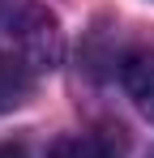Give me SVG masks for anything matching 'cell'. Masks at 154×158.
Returning <instances> with one entry per match:
<instances>
[{"instance_id": "cell-1", "label": "cell", "mask_w": 154, "mask_h": 158, "mask_svg": "<svg viewBox=\"0 0 154 158\" xmlns=\"http://www.w3.org/2000/svg\"><path fill=\"white\" fill-rule=\"evenodd\" d=\"M0 34H4L9 52L17 56L30 73H51L60 64V56H64L60 22L43 4H30V0H13V4L0 9Z\"/></svg>"}, {"instance_id": "cell-2", "label": "cell", "mask_w": 154, "mask_h": 158, "mask_svg": "<svg viewBox=\"0 0 154 158\" xmlns=\"http://www.w3.org/2000/svg\"><path fill=\"white\" fill-rule=\"evenodd\" d=\"M120 137L111 128H86V132H64L56 137L47 158H120Z\"/></svg>"}, {"instance_id": "cell-3", "label": "cell", "mask_w": 154, "mask_h": 158, "mask_svg": "<svg viewBox=\"0 0 154 158\" xmlns=\"http://www.w3.org/2000/svg\"><path fill=\"white\" fill-rule=\"evenodd\" d=\"M124 90L137 111L154 124V52H133L124 60Z\"/></svg>"}, {"instance_id": "cell-4", "label": "cell", "mask_w": 154, "mask_h": 158, "mask_svg": "<svg viewBox=\"0 0 154 158\" xmlns=\"http://www.w3.org/2000/svg\"><path fill=\"white\" fill-rule=\"evenodd\" d=\"M30 77H34V73L26 69L22 60H17L13 52L0 47V115L26 103V94H30Z\"/></svg>"}, {"instance_id": "cell-5", "label": "cell", "mask_w": 154, "mask_h": 158, "mask_svg": "<svg viewBox=\"0 0 154 158\" xmlns=\"http://www.w3.org/2000/svg\"><path fill=\"white\" fill-rule=\"evenodd\" d=\"M0 158H26V150L17 141H0Z\"/></svg>"}, {"instance_id": "cell-6", "label": "cell", "mask_w": 154, "mask_h": 158, "mask_svg": "<svg viewBox=\"0 0 154 158\" xmlns=\"http://www.w3.org/2000/svg\"><path fill=\"white\" fill-rule=\"evenodd\" d=\"M150 158H154V154H150Z\"/></svg>"}]
</instances>
